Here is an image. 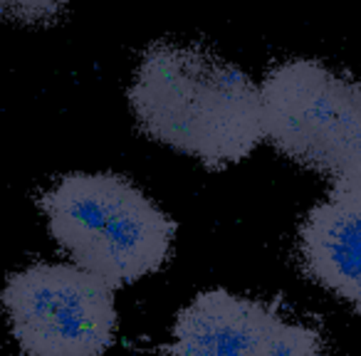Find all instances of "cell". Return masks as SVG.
<instances>
[{
    "mask_svg": "<svg viewBox=\"0 0 361 356\" xmlns=\"http://www.w3.org/2000/svg\"><path fill=\"white\" fill-rule=\"evenodd\" d=\"M265 139L280 154L326 176L331 186H361V85L319 60L275 65L260 85Z\"/></svg>",
    "mask_w": 361,
    "mask_h": 356,
    "instance_id": "obj_3",
    "label": "cell"
},
{
    "mask_svg": "<svg viewBox=\"0 0 361 356\" xmlns=\"http://www.w3.org/2000/svg\"><path fill=\"white\" fill-rule=\"evenodd\" d=\"M166 354L324 356V339L314 326L290 319L270 302L208 290L178 312Z\"/></svg>",
    "mask_w": 361,
    "mask_h": 356,
    "instance_id": "obj_5",
    "label": "cell"
},
{
    "mask_svg": "<svg viewBox=\"0 0 361 356\" xmlns=\"http://www.w3.org/2000/svg\"><path fill=\"white\" fill-rule=\"evenodd\" d=\"M302 270L361 314V186H331L297 235Z\"/></svg>",
    "mask_w": 361,
    "mask_h": 356,
    "instance_id": "obj_6",
    "label": "cell"
},
{
    "mask_svg": "<svg viewBox=\"0 0 361 356\" xmlns=\"http://www.w3.org/2000/svg\"><path fill=\"white\" fill-rule=\"evenodd\" d=\"M139 129L221 171L265 139L260 87L206 47L154 42L129 87Z\"/></svg>",
    "mask_w": 361,
    "mask_h": 356,
    "instance_id": "obj_1",
    "label": "cell"
},
{
    "mask_svg": "<svg viewBox=\"0 0 361 356\" xmlns=\"http://www.w3.org/2000/svg\"><path fill=\"white\" fill-rule=\"evenodd\" d=\"M70 0H0V16L20 25H50Z\"/></svg>",
    "mask_w": 361,
    "mask_h": 356,
    "instance_id": "obj_7",
    "label": "cell"
},
{
    "mask_svg": "<svg viewBox=\"0 0 361 356\" xmlns=\"http://www.w3.org/2000/svg\"><path fill=\"white\" fill-rule=\"evenodd\" d=\"M55 243L114 290L169 260L176 223L119 173H67L42 193Z\"/></svg>",
    "mask_w": 361,
    "mask_h": 356,
    "instance_id": "obj_2",
    "label": "cell"
},
{
    "mask_svg": "<svg viewBox=\"0 0 361 356\" xmlns=\"http://www.w3.org/2000/svg\"><path fill=\"white\" fill-rule=\"evenodd\" d=\"M0 305L25 356H104L114 344V287L80 265L13 272Z\"/></svg>",
    "mask_w": 361,
    "mask_h": 356,
    "instance_id": "obj_4",
    "label": "cell"
}]
</instances>
